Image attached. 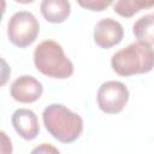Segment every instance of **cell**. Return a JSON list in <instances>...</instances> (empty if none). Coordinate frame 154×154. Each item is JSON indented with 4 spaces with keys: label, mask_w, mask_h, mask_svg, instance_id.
Segmentation results:
<instances>
[{
    "label": "cell",
    "mask_w": 154,
    "mask_h": 154,
    "mask_svg": "<svg viewBox=\"0 0 154 154\" xmlns=\"http://www.w3.org/2000/svg\"><path fill=\"white\" fill-rule=\"evenodd\" d=\"M10 75H11V67L8 66L6 60L0 57V87L5 85L8 82Z\"/></svg>",
    "instance_id": "14"
},
{
    "label": "cell",
    "mask_w": 154,
    "mask_h": 154,
    "mask_svg": "<svg viewBox=\"0 0 154 154\" xmlns=\"http://www.w3.org/2000/svg\"><path fill=\"white\" fill-rule=\"evenodd\" d=\"M59 153V150L57 148H54L53 146L48 144V143H42L40 147H36L35 149H32V153Z\"/></svg>",
    "instance_id": "15"
},
{
    "label": "cell",
    "mask_w": 154,
    "mask_h": 154,
    "mask_svg": "<svg viewBox=\"0 0 154 154\" xmlns=\"http://www.w3.org/2000/svg\"><path fill=\"white\" fill-rule=\"evenodd\" d=\"M16 132L24 140H34L40 132L37 116L34 111L28 108H18L13 112L11 118Z\"/></svg>",
    "instance_id": "8"
},
{
    "label": "cell",
    "mask_w": 154,
    "mask_h": 154,
    "mask_svg": "<svg viewBox=\"0 0 154 154\" xmlns=\"http://www.w3.org/2000/svg\"><path fill=\"white\" fill-rule=\"evenodd\" d=\"M34 64L42 75L52 78L65 79L73 73L72 61L65 55L63 47L53 40H45L36 46Z\"/></svg>",
    "instance_id": "3"
},
{
    "label": "cell",
    "mask_w": 154,
    "mask_h": 154,
    "mask_svg": "<svg viewBox=\"0 0 154 154\" xmlns=\"http://www.w3.org/2000/svg\"><path fill=\"white\" fill-rule=\"evenodd\" d=\"M76 1L81 7L89 11H94V12L105 11L113 2V0H76Z\"/></svg>",
    "instance_id": "12"
},
{
    "label": "cell",
    "mask_w": 154,
    "mask_h": 154,
    "mask_svg": "<svg viewBox=\"0 0 154 154\" xmlns=\"http://www.w3.org/2000/svg\"><path fill=\"white\" fill-rule=\"evenodd\" d=\"M13 152L12 142L5 131H0V154H11Z\"/></svg>",
    "instance_id": "13"
},
{
    "label": "cell",
    "mask_w": 154,
    "mask_h": 154,
    "mask_svg": "<svg viewBox=\"0 0 154 154\" xmlns=\"http://www.w3.org/2000/svg\"><path fill=\"white\" fill-rule=\"evenodd\" d=\"M134 35L137 41L153 46L154 42V16L146 14L137 19L132 26Z\"/></svg>",
    "instance_id": "11"
},
{
    "label": "cell",
    "mask_w": 154,
    "mask_h": 154,
    "mask_svg": "<svg viewBox=\"0 0 154 154\" xmlns=\"http://www.w3.org/2000/svg\"><path fill=\"white\" fill-rule=\"evenodd\" d=\"M99 108L107 114H117L124 109L129 101V90L119 81L102 83L96 95Z\"/></svg>",
    "instance_id": "5"
},
{
    "label": "cell",
    "mask_w": 154,
    "mask_h": 154,
    "mask_svg": "<svg viewBox=\"0 0 154 154\" xmlns=\"http://www.w3.org/2000/svg\"><path fill=\"white\" fill-rule=\"evenodd\" d=\"M46 130L61 143H72L83 132V119L61 103H51L42 112Z\"/></svg>",
    "instance_id": "1"
},
{
    "label": "cell",
    "mask_w": 154,
    "mask_h": 154,
    "mask_svg": "<svg viewBox=\"0 0 154 154\" xmlns=\"http://www.w3.org/2000/svg\"><path fill=\"white\" fill-rule=\"evenodd\" d=\"M40 32L36 17L28 11L16 12L7 24V37L14 46L25 48L35 42Z\"/></svg>",
    "instance_id": "4"
},
{
    "label": "cell",
    "mask_w": 154,
    "mask_h": 154,
    "mask_svg": "<svg viewBox=\"0 0 154 154\" xmlns=\"http://www.w3.org/2000/svg\"><path fill=\"white\" fill-rule=\"evenodd\" d=\"M40 10L45 19L49 23H63L67 19L71 12L69 0H42Z\"/></svg>",
    "instance_id": "9"
},
{
    "label": "cell",
    "mask_w": 154,
    "mask_h": 154,
    "mask_svg": "<svg viewBox=\"0 0 154 154\" xmlns=\"http://www.w3.org/2000/svg\"><path fill=\"white\" fill-rule=\"evenodd\" d=\"M154 0H116L113 10L117 14L124 18H130L142 10L150 8Z\"/></svg>",
    "instance_id": "10"
},
{
    "label": "cell",
    "mask_w": 154,
    "mask_h": 154,
    "mask_svg": "<svg viewBox=\"0 0 154 154\" xmlns=\"http://www.w3.org/2000/svg\"><path fill=\"white\" fill-rule=\"evenodd\" d=\"M6 11V1L5 0H0V22L2 19V16Z\"/></svg>",
    "instance_id": "16"
},
{
    "label": "cell",
    "mask_w": 154,
    "mask_h": 154,
    "mask_svg": "<svg viewBox=\"0 0 154 154\" xmlns=\"http://www.w3.org/2000/svg\"><path fill=\"white\" fill-rule=\"evenodd\" d=\"M124 29L119 22L112 18L99 20L94 28V42L100 48H111L122 42Z\"/></svg>",
    "instance_id": "6"
},
{
    "label": "cell",
    "mask_w": 154,
    "mask_h": 154,
    "mask_svg": "<svg viewBox=\"0 0 154 154\" xmlns=\"http://www.w3.org/2000/svg\"><path fill=\"white\" fill-rule=\"evenodd\" d=\"M153 46L136 41L116 52L111 59L112 69L123 77L148 73L153 69Z\"/></svg>",
    "instance_id": "2"
},
{
    "label": "cell",
    "mask_w": 154,
    "mask_h": 154,
    "mask_svg": "<svg viewBox=\"0 0 154 154\" xmlns=\"http://www.w3.org/2000/svg\"><path fill=\"white\" fill-rule=\"evenodd\" d=\"M14 1H17V2H19V4H31V2H34L35 0H14Z\"/></svg>",
    "instance_id": "17"
},
{
    "label": "cell",
    "mask_w": 154,
    "mask_h": 154,
    "mask_svg": "<svg viewBox=\"0 0 154 154\" xmlns=\"http://www.w3.org/2000/svg\"><path fill=\"white\" fill-rule=\"evenodd\" d=\"M10 93L13 100L22 103H31L41 97L43 93V87L42 83L32 76L24 75L12 82Z\"/></svg>",
    "instance_id": "7"
}]
</instances>
